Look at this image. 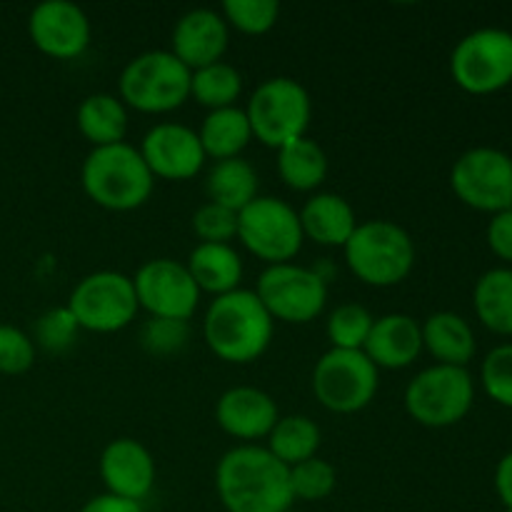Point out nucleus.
<instances>
[{
  "label": "nucleus",
  "instance_id": "nucleus-27",
  "mask_svg": "<svg viewBox=\"0 0 512 512\" xmlns=\"http://www.w3.org/2000/svg\"><path fill=\"white\" fill-rule=\"evenodd\" d=\"M205 193L210 203L240 213L258 198V173L243 158L218 160L205 178Z\"/></svg>",
  "mask_w": 512,
  "mask_h": 512
},
{
  "label": "nucleus",
  "instance_id": "nucleus-32",
  "mask_svg": "<svg viewBox=\"0 0 512 512\" xmlns=\"http://www.w3.org/2000/svg\"><path fill=\"white\" fill-rule=\"evenodd\" d=\"M290 480V495L293 500H303V503H318L333 495L335 485H338V473L333 465L323 458H310L303 463L288 468Z\"/></svg>",
  "mask_w": 512,
  "mask_h": 512
},
{
  "label": "nucleus",
  "instance_id": "nucleus-3",
  "mask_svg": "<svg viewBox=\"0 0 512 512\" xmlns=\"http://www.w3.org/2000/svg\"><path fill=\"white\" fill-rule=\"evenodd\" d=\"M80 183L98 208L130 213L143 208L155 188L153 173L135 145L118 143L93 148L83 160Z\"/></svg>",
  "mask_w": 512,
  "mask_h": 512
},
{
  "label": "nucleus",
  "instance_id": "nucleus-6",
  "mask_svg": "<svg viewBox=\"0 0 512 512\" xmlns=\"http://www.w3.org/2000/svg\"><path fill=\"white\" fill-rule=\"evenodd\" d=\"M253 140L265 148L280 150L293 140L305 138L313 118V100L303 83L295 78H268L253 90L245 105Z\"/></svg>",
  "mask_w": 512,
  "mask_h": 512
},
{
  "label": "nucleus",
  "instance_id": "nucleus-41",
  "mask_svg": "<svg viewBox=\"0 0 512 512\" xmlns=\"http://www.w3.org/2000/svg\"><path fill=\"white\" fill-rule=\"evenodd\" d=\"M495 490L503 500L505 510H512V453L503 455V460L495 468Z\"/></svg>",
  "mask_w": 512,
  "mask_h": 512
},
{
  "label": "nucleus",
  "instance_id": "nucleus-30",
  "mask_svg": "<svg viewBox=\"0 0 512 512\" xmlns=\"http://www.w3.org/2000/svg\"><path fill=\"white\" fill-rule=\"evenodd\" d=\"M240 95H243V75L235 65L225 63V60L190 73V98L203 108H233Z\"/></svg>",
  "mask_w": 512,
  "mask_h": 512
},
{
  "label": "nucleus",
  "instance_id": "nucleus-23",
  "mask_svg": "<svg viewBox=\"0 0 512 512\" xmlns=\"http://www.w3.org/2000/svg\"><path fill=\"white\" fill-rule=\"evenodd\" d=\"M423 350H428L438 365H453V368H468L475 358V333L468 320L450 310L433 313L423 325Z\"/></svg>",
  "mask_w": 512,
  "mask_h": 512
},
{
  "label": "nucleus",
  "instance_id": "nucleus-5",
  "mask_svg": "<svg viewBox=\"0 0 512 512\" xmlns=\"http://www.w3.org/2000/svg\"><path fill=\"white\" fill-rule=\"evenodd\" d=\"M118 93L138 113H173L190 100V70L170 50H145L123 68Z\"/></svg>",
  "mask_w": 512,
  "mask_h": 512
},
{
  "label": "nucleus",
  "instance_id": "nucleus-24",
  "mask_svg": "<svg viewBox=\"0 0 512 512\" xmlns=\"http://www.w3.org/2000/svg\"><path fill=\"white\" fill-rule=\"evenodd\" d=\"M75 125L80 135L93 148H108V145L125 143L128 135V108L118 95L93 93L78 105Z\"/></svg>",
  "mask_w": 512,
  "mask_h": 512
},
{
  "label": "nucleus",
  "instance_id": "nucleus-13",
  "mask_svg": "<svg viewBox=\"0 0 512 512\" xmlns=\"http://www.w3.org/2000/svg\"><path fill=\"white\" fill-rule=\"evenodd\" d=\"M450 188L468 208L503 213L512 208V158L488 145L465 150L450 170Z\"/></svg>",
  "mask_w": 512,
  "mask_h": 512
},
{
  "label": "nucleus",
  "instance_id": "nucleus-16",
  "mask_svg": "<svg viewBox=\"0 0 512 512\" xmlns=\"http://www.w3.org/2000/svg\"><path fill=\"white\" fill-rule=\"evenodd\" d=\"M138 150L153 178L173 180V183L195 178L208 160L200 145L198 130L183 123L153 125Z\"/></svg>",
  "mask_w": 512,
  "mask_h": 512
},
{
  "label": "nucleus",
  "instance_id": "nucleus-17",
  "mask_svg": "<svg viewBox=\"0 0 512 512\" xmlns=\"http://www.w3.org/2000/svg\"><path fill=\"white\" fill-rule=\"evenodd\" d=\"M230 28L220 10L193 8L183 13L170 35V53L193 73L205 65L220 63L228 50Z\"/></svg>",
  "mask_w": 512,
  "mask_h": 512
},
{
  "label": "nucleus",
  "instance_id": "nucleus-31",
  "mask_svg": "<svg viewBox=\"0 0 512 512\" xmlns=\"http://www.w3.org/2000/svg\"><path fill=\"white\" fill-rule=\"evenodd\" d=\"M375 318L368 308L358 303H343L330 313L325 333H328L330 348L335 350H363Z\"/></svg>",
  "mask_w": 512,
  "mask_h": 512
},
{
  "label": "nucleus",
  "instance_id": "nucleus-33",
  "mask_svg": "<svg viewBox=\"0 0 512 512\" xmlns=\"http://www.w3.org/2000/svg\"><path fill=\"white\" fill-rule=\"evenodd\" d=\"M220 15L225 18L228 28L258 38L275 28L280 18V3L275 0H225Z\"/></svg>",
  "mask_w": 512,
  "mask_h": 512
},
{
  "label": "nucleus",
  "instance_id": "nucleus-11",
  "mask_svg": "<svg viewBox=\"0 0 512 512\" xmlns=\"http://www.w3.org/2000/svg\"><path fill=\"white\" fill-rule=\"evenodd\" d=\"M380 373L363 350L330 348L315 363L313 393L325 410L338 415H353L375 400Z\"/></svg>",
  "mask_w": 512,
  "mask_h": 512
},
{
  "label": "nucleus",
  "instance_id": "nucleus-34",
  "mask_svg": "<svg viewBox=\"0 0 512 512\" xmlns=\"http://www.w3.org/2000/svg\"><path fill=\"white\" fill-rule=\"evenodd\" d=\"M188 335V323L183 320L150 318L140 328V345L145 353L155 358H168V355H178L188 345Z\"/></svg>",
  "mask_w": 512,
  "mask_h": 512
},
{
  "label": "nucleus",
  "instance_id": "nucleus-43",
  "mask_svg": "<svg viewBox=\"0 0 512 512\" xmlns=\"http://www.w3.org/2000/svg\"><path fill=\"white\" fill-rule=\"evenodd\" d=\"M505 512H512V510H505Z\"/></svg>",
  "mask_w": 512,
  "mask_h": 512
},
{
  "label": "nucleus",
  "instance_id": "nucleus-21",
  "mask_svg": "<svg viewBox=\"0 0 512 512\" xmlns=\"http://www.w3.org/2000/svg\"><path fill=\"white\" fill-rule=\"evenodd\" d=\"M298 215L305 238L325 248H345L350 235L358 228L353 205L335 193L310 195Z\"/></svg>",
  "mask_w": 512,
  "mask_h": 512
},
{
  "label": "nucleus",
  "instance_id": "nucleus-4",
  "mask_svg": "<svg viewBox=\"0 0 512 512\" xmlns=\"http://www.w3.org/2000/svg\"><path fill=\"white\" fill-rule=\"evenodd\" d=\"M343 253L350 273L370 288H393L415 268L413 238L393 220L358 223Z\"/></svg>",
  "mask_w": 512,
  "mask_h": 512
},
{
  "label": "nucleus",
  "instance_id": "nucleus-2",
  "mask_svg": "<svg viewBox=\"0 0 512 512\" xmlns=\"http://www.w3.org/2000/svg\"><path fill=\"white\" fill-rule=\"evenodd\" d=\"M275 320L255 290H233L213 298L203 318L205 345L215 358L230 365H248L263 358L273 343Z\"/></svg>",
  "mask_w": 512,
  "mask_h": 512
},
{
  "label": "nucleus",
  "instance_id": "nucleus-37",
  "mask_svg": "<svg viewBox=\"0 0 512 512\" xmlns=\"http://www.w3.org/2000/svg\"><path fill=\"white\" fill-rule=\"evenodd\" d=\"M193 230L200 243H223L238 238V213L218 203H203L193 213Z\"/></svg>",
  "mask_w": 512,
  "mask_h": 512
},
{
  "label": "nucleus",
  "instance_id": "nucleus-42",
  "mask_svg": "<svg viewBox=\"0 0 512 512\" xmlns=\"http://www.w3.org/2000/svg\"><path fill=\"white\" fill-rule=\"evenodd\" d=\"M285 512H300V510H293V508H288Z\"/></svg>",
  "mask_w": 512,
  "mask_h": 512
},
{
  "label": "nucleus",
  "instance_id": "nucleus-15",
  "mask_svg": "<svg viewBox=\"0 0 512 512\" xmlns=\"http://www.w3.org/2000/svg\"><path fill=\"white\" fill-rule=\"evenodd\" d=\"M28 35L48 58L75 60L88 50L93 30L83 8L68 0H45L30 13Z\"/></svg>",
  "mask_w": 512,
  "mask_h": 512
},
{
  "label": "nucleus",
  "instance_id": "nucleus-28",
  "mask_svg": "<svg viewBox=\"0 0 512 512\" xmlns=\"http://www.w3.org/2000/svg\"><path fill=\"white\" fill-rule=\"evenodd\" d=\"M473 308L485 328L512 335V268H493L480 275L473 290Z\"/></svg>",
  "mask_w": 512,
  "mask_h": 512
},
{
  "label": "nucleus",
  "instance_id": "nucleus-9",
  "mask_svg": "<svg viewBox=\"0 0 512 512\" xmlns=\"http://www.w3.org/2000/svg\"><path fill=\"white\" fill-rule=\"evenodd\" d=\"M455 85L470 95H493L512 83V33L478 28L458 40L450 55Z\"/></svg>",
  "mask_w": 512,
  "mask_h": 512
},
{
  "label": "nucleus",
  "instance_id": "nucleus-20",
  "mask_svg": "<svg viewBox=\"0 0 512 512\" xmlns=\"http://www.w3.org/2000/svg\"><path fill=\"white\" fill-rule=\"evenodd\" d=\"M363 353L378 370L410 368L423 353V328L413 315L405 313H388L383 318H375Z\"/></svg>",
  "mask_w": 512,
  "mask_h": 512
},
{
  "label": "nucleus",
  "instance_id": "nucleus-10",
  "mask_svg": "<svg viewBox=\"0 0 512 512\" xmlns=\"http://www.w3.org/2000/svg\"><path fill=\"white\" fill-rule=\"evenodd\" d=\"M68 310L80 330L100 335L120 333L133 323L140 310L133 278L115 270H98V273L85 275L70 293Z\"/></svg>",
  "mask_w": 512,
  "mask_h": 512
},
{
  "label": "nucleus",
  "instance_id": "nucleus-14",
  "mask_svg": "<svg viewBox=\"0 0 512 512\" xmlns=\"http://www.w3.org/2000/svg\"><path fill=\"white\" fill-rule=\"evenodd\" d=\"M133 288L140 310H145L150 318L183 323L193 318L203 295L185 263L173 258H155L140 265L133 275Z\"/></svg>",
  "mask_w": 512,
  "mask_h": 512
},
{
  "label": "nucleus",
  "instance_id": "nucleus-29",
  "mask_svg": "<svg viewBox=\"0 0 512 512\" xmlns=\"http://www.w3.org/2000/svg\"><path fill=\"white\" fill-rule=\"evenodd\" d=\"M268 445L265 448L285 465V468H293V465L303 463L318 455L320 450V428L315 425V420H310L308 415H285L275 423V428L270 430Z\"/></svg>",
  "mask_w": 512,
  "mask_h": 512
},
{
  "label": "nucleus",
  "instance_id": "nucleus-22",
  "mask_svg": "<svg viewBox=\"0 0 512 512\" xmlns=\"http://www.w3.org/2000/svg\"><path fill=\"white\" fill-rule=\"evenodd\" d=\"M185 268L190 270L200 293H210L213 298L240 290L245 273L238 250L223 243H198L190 250Z\"/></svg>",
  "mask_w": 512,
  "mask_h": 512
},
{
  "label": "nucleus",
  "instance_id": "nucleus-40",
  "mask_svg": "<svg viewBox=\"0 0 512 512\" xmlns=\"http://www.w3.org/2000/svg\"><path fill=\"white\" fill-rule=\"evenodd\" d=\"M80 512H143V505L133 503V500L118 498V495H95L88 503L80 508Z\"/></svg>",
  "mask_w": 512,
  "mask_h": 512
},
{
  "label": "nucleus",
  "instance_id": "nucleus-25",
  "mask_svg": "<svg viewBox=\"0 0 512 512\" xmlns=\"http://www.w3.org/2000/svg\"><path fill=\"white\" fill-rule=\"evenodd\" d=\"M198 138L205 150V158H213L218 163V160L240 158V153L253 140V130H250L245 110L233 105V108L210 110L200 125Z\"/></svg>",
  "mask_w": 512,
  "mask_h": 512
},
{
  "label": "nucleus",
  "instance_id": "nucleus-18",
  "mask_svg": "<svg viewBox=\"0 0 512 512\" xmlns=\"http://www.w3.org/2000/svg\"><path fill=\"white\" fill-rule=\"evenodd\" d=\"M100 478L105 493L143 503L155 485V460L143 443L115 438L100 453Z\"/></svg>",
  "mask_w": 512,
  "mask_h": 512
},
{
  "label": "nucleus",
  "instance_id": "nucleus-12",
  "mask_svg": "<svg viewBox=\"0 0 512 512\" xmlns=\"http://www.w3.org/2000/svg\"><path fill=\"white\" fill-rule=\"evenodd\" d=\"M255 295L273 320L305 325L325 310L328 285L315 270L295 263H280L268 265L260 273Z\"/></svg>",
  "mask_w": 512,
  "mask_h": 512
},
{
  "label": "nucleus",
  "instance_id": "nucleus-38",
  "mask_svg": "<svg viewBox=\"0 0 512 512\" xmlns=\"http://www.w3.org/2000/svg\"><path fill=\"white\" fill-rule=\"evenodd\" d=\"M35 363V343L15 325L0 323V373L23 375Z\"/></svg>",
  "mask_w": 512,
  "mask_h": 512
},
{
  "label": "nucleus",
  "instance_id": "nucleus-35",
  "mask_svg": "<svg viewBox=\"0 0 512 512\" xmlns=\"http://www.w3.org/2000/svg\"><path fill=\"white\" fill-rule=\"evenodd\" d=\"M480 378L490 400L503 408H512V343L498 345L485 355Z\"/></svg>",
  "mask_w": 512,
  "mask_h": 512
},
{
  "label": "nucleus",
  "instance_id": "nucleus-26",
  "mask_svg": "<svg viewBox=\"0 0 512 512\" xmlns=\"http://www.w3.org/2000/svg\"><path fill=\"white\" fill-rule=\"evenodd\" d=\"M278 175L290 190L313 193L328 178V155L305 135L278 150Z\"/></svg>",
  "mask_w": 512,
  "mask_h": 512
},
{
  "label": "nucleus",
  "instance_id": "nucleus-1",
  "mask_svg": "<svg viewBox=\"0 0 512 512\" xmlns=\"http://www.w3.org/2000/svg\"><path fill=\"white\" fill-rule=\"evenodd\" d=\"M215 490L228 512L293 508L288 468L263 445H235L215 468Z\"/></svg>",
  "mask_w": 512,
  "mask_h": 512
},
{
  "label": "nucleus",
  "instance_id": "nucleus-7",
  "mask_svg": "<svg viewBox=\"0 0 512 512\" xmlns=\"http://www.w3.org/2000/svg\"><path fill=\"white\" fill-rule=\"evenodd\" d=\"M475 403V383L468 368L430 365L405 388V410L423 428H453Z\"/></svg>",
  "mask_w": 512,
  "mask_h": 512
},
{
  "label": "nucleus",
  "instance_id": "nucleus-19",
  "mask_svg": "<svg viewBox=\"0 0 512 512\" xmlns=\"http://www.w3.org/2000/svg\"><path fill=\"white\" fill-rule=\"evenodd\" d=\"M215 420L220 430L243 445H255V440H265L275 423L280 420L278 405L265 390L253 385H235L225 390L215 403Z\"/></svg>",
  "mask_w": 512,
  "mask_h": 512
},
{
  "label": "nucleus",
  "instance_id": "nucleus-39",
  "mask_svg": "<svg viewBox=\"0 0 512 512\" xmlns=\"http://www.w3.org/2000/svg\"><path fill=\"white\" fill-rule=\"evenodd\" d=\"M485 240H488L490 250L498 255L505 263H512V208L495 213L490 218L488 230H485Z\"/></svg>",
  "mask_w": 512,
  "mask_h": 512
},
{
  "label": "nucleus",
  "instance_id": "nucleus-8",
  "mask_svg": "<svg viewBox=\"0 0 512 512\" xmlns=\"http://www.w3.org/2000/svg\"><path fill=\"white\" fill-rule=\"evenodd\" d=\"M238 240L250 255L268 265L293 263L305 235L298 210L280 198L258 195L238 213Z\"/></svg>",
  "mask_w": 512,
  "mask_h": 512
},
{
  "label": "nucleus",
  "instance_id": "nucleus-36",
  "mask_svg": "<svg viewBox=\"0 0 512 512\" xmlns=\"http://www.w3.org/2000/svg\"><path fill=\"white\" fill-rule=\"evenodd\" d=\"M78 333L80 325L75 323L73 313L65 305V308H53L40 315L38 323H35L33 343L48 353H63L78 340Z\"/></svg>",
  "mask_w": 512,
  "mask_h": 512
}]
</instances>
